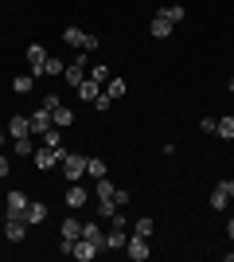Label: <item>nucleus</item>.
Returning <instances> with one entry per match:
<instances>
[{
	"instance_id": "423d86ee",
	"label": "nucleus",
	"mask_w": 234,
	"mask_h": 262,
	"mask_svg": "<svg viewBox=\"0 0 234 262\" xmlns=\"http://www.w3.org/2000/svg\"><path fill=\"white\" fill-rule=\"evenodd\" d=\"M28 125H32V133H47L51 125H55V118H51V110H47V106H39V110L28 114Z\"/></svg>"
},
{
	"instance_id": "2eb2a0df",
	"label": "nucleus",
	"mask_w": 234,
	"mask_h": 262,
	"mask_svg": "<svg viewBox=\"0 0 234 262\" xmlns=\"http://www.w3.org/2000/svg\"><path fill=\"white\" fill-rule=\"evenodd\" d=\"M63 71H67V63H63V59H55V55H47L43 67H35L32 75H63Z\"/></svg>"
},
{
	"instance_id": "dca6fc26",
	"label": "nucleus",
	"mask_w": 234,
	"mask_h": 262,
	"mask_svg": "<svg viewBox=\"0 0 234 262\" xmlns=\"http://www.w3.org/2000/svg\"><path fill=\"white\" fill-rule=\"evenodd\" d=\"M101 94H106V98H113V102H117V98H121V94H125V78H117V75H113L110 82L101 86Z\"/></svg>"
},
{
	"instance_id": "7ed1b4c3",
	"label": "nucleus",
	"mask_w": 234,
	"mask_h": 262,
	"mask_svg": "<svg viewBox=\"0 0 234 262\" xmlns=\"http://www.w3.org/2000/svg\"><path fill=\"white\" fill-rule=\"evenodd\" d=\"M63 176H67L70 184H74L78 176H86V157L82 153H67L63 157Z\"/></svg>"
},
{
	"instance_id": "473e14b6",
	"label": "nucleus",
	"mask_w": 234,
	"mask_h": 262,
	"mask_svg": "<svg viewBox=\"0 0 234 262\" xmlns=\"http://www.w3.org/2000/svg\"><path fill=\"white\" fill-rule=\"evenodd\" d=\"M219 188H223L226 196H230V200H234V176H226V180H219Z\"/></svg>"
},
{
	"instance_id": "f704fd0d",
	"label": "nucleus",
	"mask_w": 234,
	"mask_h": 262,
	"mask_svg": "<svg viewBox=\"0 0 234 262\" xmlns=\"http://www.w3.org/2000/svg\"><path fill=\"white\" fill-rule=\"evenodd\" d=\"M215 121H219V118H203V121H199V129H203V133H215Z\"/></svg>"
},
{
	"instance_id": "a878e982",
	"label": "nucleus",
	"mask_w": 234,
	"mask_h": 262,
	"mask_svg": "<svg viewBox=\"0 0 234 262\" xmlns=\"http://www.w3.org/2000/svg\"><path fill=\"white\" fill-rule=\"evenodd\" d=\"M86 75L94 78V82H101V86H106V82H110V78H113V75H110V67H106V63H94V67H90V71H86Z\"/></svg>"
},
{
	"instance_id": "6ab92c4d",
	"label": "nucleus",
	"mask_w": 234,
	"mask_h": 262,
	"mask_svg": "<svg viewBox=\"0 0 234 262\" xmlns=\"http://www.w3.org/2000/svg\"><path fill=\"white\" fill-rule=\"evenodd\" d=\"M51 118H55V125H74V110H70V106H63V102H59V106L51 110Z\"/></svg>"
},
{
	"instance_id": "a211bd4d",
	"label": "nucleus",
	"mask_w": 234,
	"mask_h": 262,
	"mask_svg": "<svg viewBox=\"0 0 234 262\" xmlns=\"http://www.w3.org/2000/svg\"><path fill=\"white\" fill-rule=\"evenodd\" d=\"M67 208H86V188H78V184L67 188Z\"/></svg>"
},
{
	"instance_id": "c756f323",
	"label": "nucleus",
	"mask_w": 234,
	"mask_h": 262,
	"mask_svg": "<svg viewBox=\"0 0 234 262\" xmlns=\"http://www.w3.org/2000/svg\"><path fill=\"white\" fill-rule=\"evenodd\" d=\"M152 227H156V223H152V219H137V223H133V235H145V239H148V235H152Z\"/></svg>"
},
{
	"instance_id": "ea45409f",
	"label": "nucleus",
	"mask_w": 234,
	"mask_h": 262,
	"mask_svg": "<svg viewBox=\"0 0 234 262\" xmlns=\"http://www.w3.org/2000/svg\"><path fill=\"white\" fill-rule=\"evenodd\" d=\"M230 78H234V75H230Z\"/></svg>"
},
{
	"instance_id": "6e6552de",
	"label": "nucleus",
	"mask_w": 234,
	"mask_h": 262,
	"mask_svg": "<svg viewBox=\"0 0 234 262\" xmlns=\"http://www.w3.org/2000/svg\"><path fill=\"white\" fill-rule=\"evenodd\" d=\"M23 219H28V227L47 223V204H43V200H32V204H28V211H23Z\"/></svg>"
},
{
	"instance_id": "7c9ffc66",
	"label": "nucleus",
	"mask_w": 234,
	"mask_h": 262,
	"mask_svg": "<svg viewBox=\"0 0 234 262\" xmlns=\"http://www.w3.org/2000/svg\"><path fill=\"white\" fill-rule=\"evenodd\" d=\"M43 145H47V149H59V145H63V137H59V129H55V125H51V129L43 133Z\"/></svg>"
},
{
	"instance_id": "bb28decb",
	"label": "nucleus",
	"mask_w": 234,
	"mask_h": 262,
	"mask_svg": "<svg viewBox=\"0 0 234 262\" xmlns=\"http://www.w3.org/2000/svg\"><path fill=\"white\" fill-rule=\"evenodd\" d=\"M117 211H121V208H117V200H98V219H113Z\"/></svg>"
},
{
	"instance_id": "c85d7f7f",
	"label": "nucleus",
	"mask_w": 234,
	"mask_h": 262,
	"mask_svg": "<svg viewBox=\"0 0 234 262\" xmlns=\"http://www.w3.org/2000/svg\"><path fill=\"white\" fill-rule=\"evenodd\" d=\"M12 149H16V157H32V153H35L32 137H16V141H12Z\"/></svg>"
},
{
	"instance_id": "412c9836",
	"label": "nucleus",
	"mask_w": 234,
	"mask_h": 262,
	"mask_svg": "<svg viewBox=\"0 0 234 262\" xmlns=\"http://www.w3.org/2000/svg\"><path fill=\"white\" fill-rule=\"evenodd\" d=\"M32 86H35V75H16L12 78V90H16V94H32Z\"/></svg>"
},
{
	"instance_id": "e433bc0d",
	"label": "nucleus",
	"mask_w": 234,
	"mask_h": 262,
	"mask_svg": "<svg viewBox=\"0 0 234 262\" xmlns=\"http://www.w3.org/2000/svg\"><path fill=\"white\" fill-rule=\"evenodd\" d=\"M226 235H230V239H234V219H230V223H226Z\"/></svg>"
},
{
	"instance_id": "1a4fd4ad",
	"label": "nucleus",
	"mask_w": 234,
	"mask_h": 262,
	"mask_svg": "<svg viewBox=\"0 0 234 262\" xmlns=\"http://www.w3.org/2000/svg\"><path fill=\"white\" fill-rule=\"evenodd\" d=\"M172 32H176V28H172V24H168L164 16H160V12H156L152 20H148V35H152V39H168Z\"/></svg>"
},
{
	"instance_id": "39448f33",
	"label": "nucleus",
	"mask_w": 234,
	"mask_h": 262,
	"mask_svg": "<svg viewBox=\"0 0 234 262\" xmlns=\"http://www.w3.org/2000/svg\"><path fill=\"white\" fill-rule=\"evenodd\" d=\"M35 164H39V168H55V164H63V157H67V149H63V145H59V149H35Z\"/></svg>"
},
{
	"instance_id": "cd10ccee",
	"label": "nucleus",
	"mask_w": 234,
	"mask_h": 262,
	"mask_svg": "<svg viewBox=\"0 0 234 262\" xmlns=\"http://www.w3.org/2000/svg\"><path fill=\"white\" fill-rule=\"evenodd\" d=\"M63 239H82V223L78 219H63Z\"/></svg>"
},
{
	"instance_id": "0eeeda50",
	"label": "nucleus",
	"mask_w": 234,
	"mask_h": 262,
	"mask_svg": "<svg viewBox=\"0 0 234 262\" xmlns=\"http://www.w3.org/2000/svg\"><path fill=\"white\" fill-rule=\"evenodd\" d=\"M125 251H129V258H133V262H145L148 258V239H145V235H129Z\"/></svg>"
},
{
	"instance_id": "58836bf2",
	"label": "nucleus",
	"mask_w": 234,
	"mask_h": 262,
	"mask_svg": "<svg viewBox=\"0 0 234 262\" xmlns=\"http://www.w3.org/2000/svg\"><path fill=\"white\" fill-rule=\"evenodd\" d=\"M0 223H4V211H0Z\"/></svg>"
},
{
	"instance_id": "c9c22d12",
	"label": "nucleus",
	"mask_w": 234,
	"mask_h": 262,
	"mask_svg": "<svg viewBox=\"0 0 234 262\" xmlns=\"http://www.w3.org/2000/svg\"><path fill=\"white\" fill-rule=\"evenodd\" d=\"M8 172H12V161H8V157H0V180H4Z\"/></svg>"
},
{
	"instance_id": "4468645a",
	"label": "nucleus",
	"mask_w": 234,
	"mask_h": 262,
	"mask_svg": "<svg viewBox=\"0 0 234 262\" xmlns=\"http://www.w3.org/2000/svg\"><path fill=\"white\" fill-rule=\"evenodd\" d=\"M82 239H90V243H98L101 251H106V231H101L98 223H94V219H86V223H82Z\"/></svg>"
},
{
	"instance_id": "f3484780",
	"label": "nucleus",
	"mask_w": 234,
	"mask_h": 262,
	"mask_svg": "<svg viewBox=\"0 0 234 262\" xmlns=\"http://www.w3.org/2000/svg\"><path fill=\"white\" fill-rule=\"evenodd\" d=\"M160 16L176 28V24H184V16H188V12H184V4H168V8H160Z\"/></svg>"
},
{
	"instance_id": "f8f14e48",
	"label": "nucleus",
	"mask_w": 234,
	"mask_h": 262,
	"mask_svg": "<svg viewBox=\"0 0 234 262\" xmlns=\"http://www.w3.org/2000/svg\"><path fill=\"white\" fill-rule=\"evenodd\" d=\"M74 94H78V98H82V102H90V106H94V98H98V94H101V82H94V78H82V86H78L74 90Z\"/></svg>"
},
{
	"instance_id": "aec40b11",
	"label": "nucleus",
	"mask_w": 234,
	"mask_h": 262,
	"mask_svg": "<svg viewBox=\"0 0 234 262\" xmlns=\"http://www.w3.org/2000/svg\"><path fill=\"white\" fill-rule=\"evenodd\" d=\"M86 172H90V176H94V180H101V176L110 172V164L101 161V157H86Z\"/></svg>"
},
{
	"instance_id": "2f4dec72",
	"label": "nucleus",
	"mask_w": 234,
	"mask_h": 262,
	"mask_svg": "<svg viewBox=\"0 0 234 262\" xmlns=\"http://www.w3.org/2000/svg\"><path fill=\"white\" fill-rule=\"evenodd\" d=\"M110 106H113V98H106V94H98V98H94V110H101V114H106Z\"/></svg>"
},
{
	"instance_id": "5701e85b",
	"label": "nucleus",
	"mask_w": 234,
	"mask_h": 262,
	"mask_svg": "<svg viewBox=\"0 0 234 262\" xmlns=\"http://www.w3.org/2000/svg\"><path fill=\"white\" fill-rule=\"evenodd\" d=\"M43 59H47V47H39V43L28 47V67H32V71H35V67H43Z\"/></svg>"
},
{
	"instance_id": "72a5a7b5",
	"label": "nucleus",
	"mask_w": 234,
	"mask_h": 262,
	"mask_svg": "<svg viewBox=\"0 0 234 262\" xmlns=\"http://www.w3.org/2000/svg\"><path fill=\"white\" fill-rule=\"evenodd\" d=\"M113 200H117V208H125V204H129V192H125V188H117V192H113Z\"/></svg>"
},
{
	"instance_id": "4c0bfd02",
	"label": "nucleus",
	"mask_w": 234,
	"mask_h": 262,
	"mask_svg": "<svg viewBox=\"0 0 234 262\" xmlns=\"http://www.w3.org/2000/svg\"><path fill=\"white\" fill-rule=\"evenodd\" d=\"M0 145H4V129H0Z\"/></svg>"
},
{
	"instance_id": "4be33fe9",
	"label": "nucleus",
	"mask_w": 234,
	"mask_h": 262,
	"mask_svg": "<svg viewBox=\"0 0 234 262\" xmlns=\"http://www.w3.org/2000/svg\"><path fill=\"white\" fill-rule=\"evenodd\" d=\"M94 192H98V200H113V192H117V184H113L110 176H101L98 184H94Z\"/></svg>"
},
{
	"instance_id": "b1692460",
	"label": "nucleus",
	"mask_w": 234,
	"mask_h": 262,
	"mask_svg": "<svg viewBox=\"0 0 234 262\" xmlns=\"http://www.w3.org/2000/svg\"><path fill=\"white\" fill-rule=\"evenodd\" d=\"M226 204H230V196L215 184V188H211V211H226Z\"/></svg>"
},
{
	"instance_id": "f03ea898",
	"label": "nucleus",
	"mask_w": 234,
	"mask_h": 262,
	"mask_svg": "<svg viewBox=\"0 0 234 262\" xmlns=\"http://www.w3.org/2000/svg\"><path fill=\"white\" fill-rule=\"evenodd\" d=\"M28 204H32V200L23 196V192H16V188H12V192H8V200H4V219H23Z\"/></svg>"
},
{
	"instance_id": "ddd939ff",
	"label": "nucleus",
	"mask_w": 234,
	"mask_h": 262,
	"mask_svg": "<svg viewBox=\"0 0 234 262\" xmlns=\"http://www.w3.org/2000/svg\"><path fill=\"white\" fill-rule=\"evenodd\" d=\"M4 125H8V137H12V141H16V137H28V133H32V125H28V118H23V114L8 118Z\"/></svg>"
},
{
	"instance_id": "393cba45",
	"label": "nucleus",
	"mask_w": 234,
	"mask_h": 262,
	"mask_svg": "<svg viewBox=\"0 0 234 262\" xmlns=\"http://www.w3.org/2000/svg\"><path fill=\"white\" fill-rule=\"evenodd\" d=\"M215 133H219L223 141H234V118H219L215 121Z\"/></svg>"
},
{
	"instance_id": "9d476101",
	"label": "nucleus",
	"mask_w": 234,
	"mask_h": 262,
	"mask_svg": "<svg viewBox=\"0 0 234 262\" xmlns=\"http://www.w3.org/2000/svg\"><path fill=\"white\" fill-rule=\"evenodd\" d=\"M4 235H8V243H20L28 235V219H4Z\"/></svg>"
},
{
	"instance_id": "f257e3e1",
	"label": "nucleus",
	"mask_w": 234,
	"mask_h": 262,
	"mask_svg": "<svg viewBox=\"0 0 234 262\" xmlns=\"http://www.w3.org/2000/svg\"><path fill=\"white\" fill-rule=\"evenodd\" d=\"M63 39H67L74 51H94V47H98V35L82 32V28H67V32H63Z\"/></svg>"
},
{
	"instance_id": "9b49d317",
	"label": "nucleus",
	"mask_w": 234,
	"mask_h": 262,
	"mask_svg": "<svg viewBox=\"0 0 234 262\" xmlns=\"http://www.w3.org/2000/svg\"><path fill=\"white\" fill-rule=\"evenodd\" d=\"M125 243H129V231H125V227L106 231V251H125Z\"/></svg>"
},
{
	"instance_id": "20e7f679",
	"label": "nucleus",
	"mask_w": 234,
	"mask_h": 262,
	"mask_svg": "<svg viewBox=\"0 0 234 262\" xmlns=\"http://www.w3.org/2000/svg\"><path fill=\"white\" fill-rule=\"evenodd\" d=\"M63 78H67V86H82V78H86V51L78 55L74 63H67V71H63Z\"/></svg>"
}]
</instances>
